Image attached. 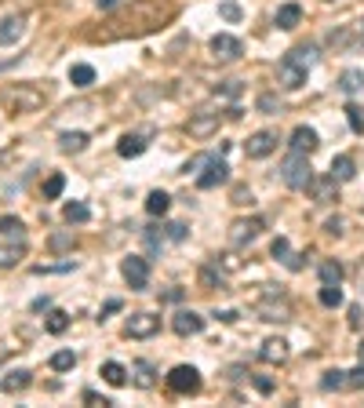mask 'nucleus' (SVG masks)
<instances>
[{"label": "nucleus", "mask_w": 364, "mask_h": 408, "mask_svg": "<svg viewBox=\"0 0 364 408\" xmlns=\"http://www.w3.org/2000/svg\"><path fill=\"white\" fill-rule=\"evenodd\" d=\"M63 219H66V223H87L91 211H87V204H84V201H70V204L63 208Z\"/></svg>", "instance_id": "29"}, {"label": "nucleus", "mask_w": 364, "mask_h": 408, "mask_svg": "<svg viewBox=\"0 0 364 408\" xmlns=\"http://www.w3.org/2000/svg\"><path fill=\"white\" fill-rule=\"evenodd\" d=\"M317 299H321V306H328V310H331V306H343V292H339V285H324Z\"/></svg>", "instance_id": "35"}, {"label": "nucleus", "mask_w": 364, "mask_h": 408, "mask_svg": "<svg viewBox=\"0 0 364 408\" xmlns=\"http://www.w3.org/2000/svg\"><path fill=\"white\" fill-rule=\"evenodd\" d=\"M29 387V372H11L4 383H0V390H8V394H15V390H26Z\"/></svg>", "instance_id": "33"}, {"label": "nucleus", "mask_w": 364, "mask_h": 408, "mask_svg": "<svg viewBox=\"0 0 364 408\" xmlns=\"http://www.w3.org/2000/svg\"><path fill=\"white\" fill-rule=\"evenodd\" d=\"M317 150V132L314 128H306V124H299V128L291 132V153H314Z\"/></svg>", "instance_id": "17"}, {"label": "nucleus", "mask_w": 364, "mask_h": 408, "mask_svg": "<svg viewBox=\"0 0 364 408\" xmlns=\"http://www.w3.org/2000/svg\"><path fill=\"white\" fill-rule=\"evenodd\" d=\"M277 80H281L288 91H295V88L306 84V66H299L291 55H284V58L277 62Z\"/></svg>", "instance_id": "11"}, {"label": "nucleus", "mask_w": 364, "mask_h": 408, "mask_svg": "<svg viewBox=\"0 0 364 408\" xmlns=\"http://www.w3.org/2000/svg\"><path fill=\"white\" fill-rule=\"evenodd\" d=\"M321 285H343V266L339 263H321Z\"/></svg>", "instance_id": "32"}, {"label": "nucleus", "mask_w": 364, "mask_h": 408, "mask_svg": "<svg viewBox=\"0 0 364 408\" xmlns=\"http://www.w3.org/2000/svg\"><path fill=\"white\" fill-rule=\"evenodd\" d=\"M346 387H350V390H364V361H360L353 372H346Z\"/></svg>", "instance_id": "42"}, {"label": "nucleus", "mask_w": 364, "mask_h": 408, "mask_svg": "<svg viewBox=\"0 0 364 408\" xmlns=\"http://www.w3.org/2000/svg\"><path fill=\"white\" fill-rule=\"evenodd\" d=\"M70 84L73 88H91V84H95V70L84 66V62H77V66H70Z\"/></svg>", "instance_id": "26"}, {"label": "nucleus", "mask_w": 364, "mask_h": 408, "mask_svg": "<svg viewBox=\"0 0 364 408\" xmlns=\"http://www.w3.org/2000/svg\"><path fill=\"white\" fill-rule=\"evenodd\" d=\"M175 15V8L168 4V0H139V4L132 8H113V15L102 22V29H95V33H87L91 41H124V37H146L154 33V29H161L168 19Z\"/></svg>", "instance_id": "1"}, {"label": "nucleus", "mask_w": 364, "mask_h": 408, "mask_svg": "<svg viewBox=\"0 0 364 408\" xmlns=\"http://www.w3.org/2000/svg\"><path fill=\"white\" fill-rule=\"evenodd\" d=\"M273 150H277V132H273V128H262V132H255L245 142V153L252 157V161H262V157H269Z\"/></svg>", "instance_id": "10"}, {"label": "nucleus", "mask_w": 364, "mask_h": 408, "mask_svg": "<svg viewBox=\"0 0 364 408\" xmlns=\"http://www.w3.org/2000/svg\"><path fill=\"white\" fill-rule=\"evenodd\" d=\"M288 55H291V58L299 62V66H306V70H310L314 62H317V48H314V44H302V48H291Z\"/></svg>", "instance_id": "31"}, {"label": "nucleus", "mask_w": 364, "mask_h": 408, "mask_svg": "<svg viewBox=\"0 0 364 408\" xmlns=\"http://www.w3.org/2000/svg\"><path fill=\"white\" fill-rule=\"evenodd\" d=\"M44 328H48L51 335H63V332L70 328V313H66V310H51V313H48V325H44Z\"/></svg>", "instance_id": "30"}, {"label": "nucleus", "mask_w": 364, "mask_h": 408, "mask_svg": "<svg viewBox=\"0 0 364 408\" xmlns=\"http://www.w3.org/2000/svg\"><path fill=\"white\" fill-rule=\"evenodd\" d=\"M360 361H364V342H360Z\"/></svg>", "instance_id": "62"}, {"label": "nucleus", "mask_w": 364, "mask_h": 408, "mask_svg": "<svg viewBox=\"0 0 364 408\" xmlns=\"http://www.w3.org/2000/svg\"><path fill=\"white\" fill-rule=\"evenodd\" d=\"M208 164V157H193V161L186 164V172H197V168H204Z\"/></svg>", "instance_id": "58"}, {"label": "nucleus", "mask_w": 364, "mask_h": 408, "mask_svg": "<svg viewBox=\"0 0 364 408\" xmlns=\"http://www.w3.org/2000/svg\"><path fill=\"white\" fill-rule=\"evenodd\" d=\"M146 139H149V132H146V135H124V139L117 142V153H120V157H142L146 146H149Z\"/></svg>", "instance_id": "21"}, {"label": "nucleus", "mask_w": 364, "mask_h": 408, "mask_svg": "<svg viewBox=\"0 0 364 408\" xmlns=\"http://www.w3.org/2000/svg\"><path fill=\"white\" fill-rule=\"evenodd\" d=\"M73 365H77V354H73V350H58V354L51 357V368H55V372H70Z\"/></svg>", "instance_id": "37"}, {"label": "nucleus", "mask_w": 364, "mask_h": 408, "mask_svg": "<svg viewBox=\"0 0 364 408\" xmlns=\"http://www.w3.org/2000/svg\"><path fill=\"white\" fill-rule=\"evenodd\" d=\"M360 44H364V22H360Z\"/></svg>", "instance_id": "61"}, {"label": "nucleus", "mask_w": 364, "mask_h": 408, "mask_svg": "<svg viewBox=\"0 0 364 408\" xmlns=\"http://www.w3.org/2000/svg\"><path fill=\"white\" fill-rule=\"evenodd\" d=\"M302 259H306V256H284V263H288V270H302Z\"/></svg>", "instance_id": "56"}, {"label": "nucleus", "mask_w": 364, "mask_h": 408, "mask_svg": "<svg viewBox=\"0 0 364 408\" xmlns=\"http://www.w3.org/2000/svg\"><path fill=\"white\" fill-rule=\"evenodd\" d=\"M51 248H55V252H66V248H73V234H51Z\"/></svg>", "instance_id": "45"}, {"label": "nucleus", "mask_w": 364, "mask_h": 408, "mask_svg": "<svg viewBox=\"0 0 364 408\" xmlns=\"http://www.w3.org/2000/svg\"><path fill=\"white\" fill-rule=\"evenodd\" d=\"M132 375H135V387H142V390L157 387V368L149 365V361H135L132 365Z\"/></svg>", "instance_id": "22"}, {"label": "nucleus", "mask_w": 364, "mask_h": 408, "mask_svg": "<svg viewBox=\"0 0 364 408\" xmlns=\"http://www.w3.org/2000/svg\"><path fill=\"white\" fill-rule=\"evenodd\" d=\"M346 120H350V128L357 135H364V110L360 106H346Z\"/></svg>", "instance_id": "40"}, {"label": "nucleus", "mask_w": 364, "mask_h": 408, "mask_svg": "<svg viewBox=\"0 0 364 408\" xmlns=\"http://www.w3.org/2000/svg\"><path fill=\"white\" fill-rule=\"evenodd\" d=\"M168 390L171 394H197L200 390V372L193 365H175L168 372Z\"/></svg>", "instance_id": "5"}, {"label": "nucleus", "mask_w": 364, "mask_h": 408, "mask_svg": "<svg viewBox=\"0 0 364 408\" xmlns=\"http://www.w3.org/2000/svg\"><path fill=\"white\" fill-rule=\"evenodd\" d=\"M66 270H73V259L70 263H58V266H33V273H66Z\"/></svg>", "instance_id": "48"}, {"label": "nucleus", "mask_w": 364, "mask_h": 408, "mask_svg": "<svg viewBox=\"0 0 364 408\" xmlns=\"http://www.w3.org/2000/svg\"><path fill=\"white\" fill-rule=\"evenodd\" d=\"M339 88L346 91V95H357V91H364V73L360 70H346L339 77Z\"/></svg>", "instance_id": "28"}, {"label": "nucleus", "mask_w": 364, "mask_h": 408, "mask_svg": "<svg viewBox=\"0 0 364 408\" xmlns=\"http://www.w3.org/2000/svg\"><path fill=\"white\" fill-rule=\"evenodd\" d=\"M281 179H284V186H291V190H306L314 182V168L306 161V153H288L284 164H281Z\"/></svg>", "instance_id": "4"}, {"label": "nucleus", "mask_w": 364, "mask_h": 408, "mask_svg": "<svg viewBox=\"0 0 364 408\" xmlns=\"http://www.w3.org/2000/svg\"><path fill=\"white\" fill-rule=\"evenodd\" d=\"M204 168H208V172L197 175V190H215V186H223V182L230 179V164L219 161V157H208Z\"/></svg>", "instance_id": "9"}, {"label": "nucleus", "mask_w": 364, "mask_h": 408, "mask_svg": "<svg viewBox=\"0 0 364 408\" xmlns=\"http://www.w3.org/2000/svg\"><path fill=\"white\" fill-rule=\"evenodd\" d=\"M324 230H328L331 237H339V234H343V219H328V223H324Z\"/></svg>", "instance_id": "52"}, {"label": "nucleus", "mask_w": 364, "mask_h": 408, "mask_svg": "<svg viewBox=\"0 0 364 408\" xmlns=\"http://www.w3.org/2000/svg\"><path fill=\"white\" fill-rule=\"evenodd\" d=\"M357 41H360V37H353V29H339V33L328 37L331 48H350V44H357Z\"/></svg>", "instance_id": "39"}, {"label": "nucleus", "mask_w": 364, "mask_h": 408, "mask_svg": "<svg viewBox=\"0 0 364 408\" xmlns=\"http://www.w3.org/2000/svg\"><path fill=\"white\" fill-rule=\"evenodd\" d=\"M182 299V288H171V292H164V303H178Z\"/></svg>", "instance_id": "60"}, {"label": "nucleus", "mask_w": 364, "mask_h": 408, "mask_svg": "<svg viewBox=\"0 0 364 408\" xmlns=\"http://www.w3.org/2000/svg\"><path fill=\"white\" fill-rule=\"evenodd\" d=\"M120 273H124V281L132 285V292H146V285H149V263L142 256H128L124 263H120Z\"/></svg>", "instance_id": "7"}, {"label": "nucleus", "mask_w": 364, "mask_h": 408, "mask_svg": "<svg viewBox=\"0 0 364 408\" xmlns=\"http://www.w3.org/2000/svg\"><path fill=\"white\" fill-rule=\"evenodd\" d=\"M211 55H215L219 62H233V58L245 55V44H240L237 37H230V33H215L211 37Z\"/></svg>", "instance_id": "13"}, {"label": "nucleus", "mask_w": 364, "mask_h": 408, "mask_svg": "<svg viewBox=\"0 0 364 408\" xmlns=\"http://www.w3.org/2000/svg\"><path fill=\"white\" fill-rule=\"evenodd\" d=\"M120 310V299H109L106 306H102V313H99V318H106V313H117Z\"/></svg>", "instance_id": "57"}, {"label": "nucleus", "mask_w": 364, "mask_h": 408, "mask_svg": "<svg viewBox=\"0 0 364 408\" xmlns=\"http://www.w3.org/2000/svg\"><path fill=\"white\" fill-rule=\"evenodd\" d=\"M262 230H266V223H262L259 215H252V219H237V223L230 226V244H233V248H245V244H252Z\"/></svg>", "instance_id": "6"}, {"label": "nucleus", "mask_w": 364, "mask_h": 408, "mask_svg": "<svg viewBox=\"0 0 364 408\" xmlns=\"http://www.w3.org/2000/svg\"><path fill=\"white\" fill-rule=\"evenodd\" d=\"M262 295L255 299V313L262 321H291V303L281 288H273V285H259Z\"/></svg>", "instance_id": "3"}, {"label": "nucleus", "mask_w": 364, "mask_h": 408, "mask_svg": "<svg viewBox=\"0 0 364 408\" xmlns=\"http://www.w3.org/2000/svg\"><path fill=\"white\" fill-rule=\"evenodd\" d=\"M102 380H106L109 387H124V383H128V368L120 365V361H106V365H102Z\"/></svg>", "instance_id": "24"}, {"label": "nucleus", "mask_w": 364, "mask_h": 408, "mask_svg": "<svg viewBox=\"0 0 364 408\" xmlns=\"http://www.w3.org/2000/svg\"><path fill=\"white\" fill-rule=\"evenodd\" d=\"M219 124H223L219 113L200 110V113H193V117L186 120V132H190V139H211V135L219 132Z\"/></svg>", "instance_id": "8"}, {"label": "nucleus", "mask_w": 364, "mask_h": 408, "mask_svg": "<svg viewBox=\"0 0 364 408\" xmlns=\"http://www.w3.org/2000/svg\"><path fill=\"white\" fill-rule=\"evenodd\" d=\"M306 190H314V197H317V204H331V201H339V182L336 179H314Z\"/></svg>", "instance_id": "16"}, {"label": "nucleus", "mask_w": 364, "mask_h": 408, "mask_svg": "<svg viewBox=\"0 0 364 408\" xmlns=\"http://www.w3.org/2000/svg\"><path fill=\"white\" fill-rule=\"evenodd\" d=\"M215 318H219V321H226V325H233V321L240 318V313H237V310H219Z\"/></svg>", "instance_id": "55"}, {"label": "nucleus", "mask_w": 364, "mask_h": 408, "mask_svg": "<svg viewBox=\"0 0 364 408\" xmlns=\"http://www.w3.org/2000/svg\"><path fill=\"white\" fill-rule=\"evenodd\" d=\"M288 354H291V350H288V342H284V339H266V342H262V350H259V357L269 361V365H284Z\"/></svg>", "instance_id": "18"}, {"label": "nucleus", "mask_w": 364, "mask_h": 408, "mask_svg": "<svg viewBox=\"0 0 364 408\" xmlns=\"http://www.w3.org/2000/svg\"><path fill=\"white\" fill-rule=\"evenodd\" d=\"M233 204H252V190H245V186H237V190H233Z\"/></svg>", "instance_id": "51"}, {"label": "nucleus", "mask_w": 364, "mask_h": 408, "mask_svg": "<svg viewBox=\"0 0 364 408\" xmlns=\"http://www.w3.org/2000/svg\"><path fill=\"white\" fill-rule=\"evenodd\" d=\"M299 22H302V8H299V4L277 8V29H295Z\"/></svg>", "instance_id": "25"}, {"label": "nucleus", "mask_w": 364, "mask_h": 408, "mask_svg": "<svg viewBox=\"0 0 364 408\" xmlns=\"http://www.w3.org/2000/svg\"><path fill=\"white\" fill-rule=\"evenodd\" d=\"M95 4H99V11H113V8L120 4V0H95Z\"/></svg>", "instance_id": "59"}, {"label": "nucleus", "mask_w": 364, "mask_h": 408, "mask_svg": "<svg viewBox=\"0 0 364 408\" xmlns=\"http://www.w3.org/2000/svg\"><path fill=\"white\" fill-rule=\"evenodd\" d=\"M22 33H26V19L22 15H4V19H0V44H4V48L18 44Z\"/></svg>", "instance_id": "15"}, {"label": "nucleus", "mask_w": 364, "mask_h": 408, "mask_svg": "<svg viewBox=\"0 0 364 408\" xmlns=\"http://www.w3.org/2000/svg\"><path fill=\"white\" fill-rule=\"evenodd\" d=\"M252 383H255V390H259V394H273V380H266V375H255Z\"/></svg>", "instance_id": "50"}, {"label": "nucleus", "mask_w": 364, "mask_h": 408, "mask_svg": "<svg viewBox=\"0 0 364 408\" xmlns=\"http://www.w3.org/2000/svg\"><path fill=\"white\" fill-rule=\"evenodd\" d=\"M124 332H128L132 339H149V335L161 332V318H154V313H132L128 325H124Z\"/></svg>", "instance_id": "12"}, {"label": "nucleus", "mask_w": 364, "mask_h": 408, "mask_svg": "<svg viewBox=\"0 0 364 408\" xmlns=\"http://www.w3.org/2000/svg\"><path fill=\"white\" fill-rule=\"evenodd\" d=\"M259 110H262V113H273V110H277V99H273V95H262V99H259Z\"/></svg>", "instance_id": "53"}, {"label": "nucleus", "mask_w": 364, "mask_h": 408, "mask_svg": "<svg viewBox=\"0 0 364 408\" xmlns=\"http://www.w3.org/2000/svg\"><path fill=\"white\" fill-rule=\"evenodd\" d=\"M0 103H4L11 113H37L48 103V88H41V84H11V88L0 91Z\"/></svg>", "instance_id": "2"}, {"label": "nucleus", "mask_w": 364, "mask_h": 408, "mask_svg": "<svg viewBox=\"0 0 364 408\" xmlns=\"http://www.w3.org/2000/svg\"><path fill=\"white\" fill-rule=\"evenodd\" d=\"M26 259V241L18 237L15 244H0V270H11Z\"/></svg>", "instance_id": "19"}, {"label": "nucleus", "mask_w": 364, "mask_h": 408, "mask_svg": "<svg viewBox=\"0 0 364 408\" xmlns=\"http://www.w3.org/2000/svg\"><path fill=\"white\" fill-rule=\"evenodd\" d=\"M223 99H237L240 95V80H226V88H219Z\"/></svg>", "instance_id": "49"}, {"label": "nucleus", "mask_w": 364, "mask_h": 408, "mask_svg": "<svg viewBox=\"0 0 364 408\" xmlns=\"http://www.w3.org/2000/svg\"><path fill=\"white\" fill-rule=\"evenodd\" d=\"M321 387H324V390H343V387H346V372H339V368H331V372H324V380H321Z\"/></svg>", "instance_id": "36"}, {"label": "nucleus", "mask_w": 364, "mask_h": 408, "mask_svg": "<svg viewBox=\"0 0 364 408\" xmlns=\"http://www.w3.org/2000/svg\"><path fill=\"white\" fill-rule=\"evenodd\" d=\"M63 190H66V175H58V172H55V175L44 182V197L55 201V197H63Z\"/></svg>", "instance_id": "34"}, {"label": "nucleus", "mask_w": 364, "mask_h": 408, "mask_svg": "<svg viewBox=\"0 0 364 408\" xmlns=\"http://www.w3.org/2000/svg\"><path fill=\"white\" fill-rule=\"evenodd\" d=\"M58 150L63 153H80V150H87V135L84 132H63L58 135Z\"/></svg>", "instance_id": "23"}, {"label": "nucleus", "mask_w": 364, "mask_h": 408, "mask_svg": "<svg viewBox=\"0 0 364 408\" xmlns=\"http://www.w3.org/2000/svg\"><path fill=\"white\" fill-rule=\"evenodd\" d=\"M84 401H91V404H102V408H109L113 401H106V397H99V394H91V390H84Z\"/></svg>", "instance_id": "54"}, {"label": "nucleus", "mask_w": 364, "mask_h": 408, "mask_svg": "<svg viewBox=\"0 0 364 408\" xmlns=\"http://www.w3.org/2000/svg\"><path fill=\"white\" fill-rule=\"evenodd\" d=\"M0 234L4 237H22V223L15 215H0Z\"/></svg>", "instance_id": "38"}, {"label": "nucleus", "mask_w": 364, "mask_h": 408, "mask_svg": "<svg viewBox=\"0 0 364 408\" xmlns=\"http://www.w3.org/2000/svg\"><path fill=\"white\" fill-rule=\"evenodd\" d=\"M186 223H168V241H186Z\"/></svg>", "instance_id": "47"}, {"label": "nucleus", "mask_w": 364, "mask_h": 408, "mask_svg": "<svg viewBox=\"0 0 364 408\" xmlns=\"http://www.w3.org/2000/svg\"><path fill=\"white\" fill-rule=\"evenodd\" d=\"M168 208H171V197L164 190H154V194L146 197V211L149 215H168Z\"/></svg>", "instance_id": "27"}, {"label": "nucleus", "mask_w": 364, "mask_h": 408, "mask_svg": "<svg viewBox=\"0 0 364 408\" xmlns=\"http://www.w3.org/2000/svg\"><path fill=\"white\" fill-rule=\"evenodd\" d=\"M200 285L211 292V288H223V277L215 273V270H200Z\"/></svg>", "instance_id": "44"}, {"label": "nucleus", "mask_w": 364, "mask_h": 408, "mask_svg": "<svg viewBox=\"0 0 364 408\" xmlns=\"http://www.w3.org/2000/svg\"><path fill=\"white\" fill-rule=\"evenodd\" d=\"M142 237H146V248H149V252H157V248H161V244H164V237H161V234H157V226H149V230H146V234H142Z\"/></svg>", "instance_id": "46"}, {"label": "nucleus", "mask_w": 364, "mask_h": 408, "mask_svg": "<svg viewBox=\"0 0 364 408\" xmlns=\"http://www.w3.org/2000/svg\"><path fill=\"white\" fill-rule=\"evenodd\" d=\"M204 325H208V321L200 318L197 310H178V313H175V321H171V328H175L178 335H200Z\"/></svg>", "instance_id": "14"}, {"label": "nucleus", "mask_w": 364, "mask_h": 408, "mask_svg": "<svg viewBox=\"0 0 364 408\" xmlns=\"http://www.w3.org/2000/svg\"><path fill=\"white\" fill-rule=\"evenodd\" d=\"M336 182H350L353 175H357V164H353V157H346V153H339L336 161H331V172H328Z\"/></svg>", "instance_id": "20"}, {"label": "nucleus", "mask_w": 364, "mask_h": 408, "mask_svg": "<svg viewBox=\"0 0 364 408\" xmlns=\"http://www.w3.org/2000/svg\"><path fill=\"white\" fill-rule=\"evenodd\" d=\"M288 252H291V244H288V237H277V241L269 244V256H273V259H284Z\"/></svg>", "instance_id": "43"}, {"label": "nucleus", "mask_w": 364, "mask_h": 408, "mask_svg": "<svg viewBox=\"0 0 364 408\" xmlns=\"http://www.w3.org/2000/svg\"><path fill=\"white\" fill-rule=\"evenodd\" d=\"M219 15H223L226 22H240V15H245V11H240V4H233V0H223V4H219Z\"/></svg>", "instance_id": "41"}]
</instances>
